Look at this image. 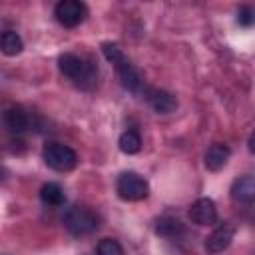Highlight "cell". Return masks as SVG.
Masks as SVG:
<instances>
[{
  "label": "cell",
  "mask_w": 255,
  "mask_h": 255,
  "mask_svg": "<svg viewBox=\"0 0 255 255\" xmlns=\"http://www.w3.org/2000/svg\"><path fill=\"white\" fill-rule=\"evenodd\" d=\"M102 54L106 56V60L110 64H114V70H116V74L120 78V84L128 92L137 94V96H143V92H145L147 86L143 84V80L137 74V70L133 68V64L126 58V54L122 52V48L118 44H114V42H104L102 44Z\"/></svg>",
  "instance_id": "1"
},
{
  "label": "cell",
  "mask_w": 255,
  "mask_h": 255,
  "mask_svg": "<svg viewBox=\"0 0 255 255\" xmlns=\"http://www.w3.org/2000/svg\"><path fill=\"white\" fill-rule=\"evenodd\" d=\"M58 68L68 80H72L82 90H90L96 84V76H98L96 66L78 54H72V52L62 54L58 58Z\"/></svg>",
  "instance_id": "2"
},
{
  "label": "cell",
  "mask_w": 255,
  "mask_h": 255,
  "mask_svg": "<svg viewBox=\"0 0 255 255\" xmlns=\"http://www.w3.org/2000/svg\"><path fill=\"white\" fill-rule=\"evenodd\" d=\"M42 157H44V163L54 169V171H70L78 165V153L66 145V143H60V141H48L42 149Z\"/></svg>",
  "instance_id": "3"
},
{
  "label": "cell",
  "mask_w": 255,
  "mask_h": 255,
  "mask_svg": "<svg viewBox=\"0 0 255 255\" xmlns=\"http://www.w3.org/2000/svg\"><path fill=\"white\" fill-rule=\"evenodd\" d=\"M64 227L76 237L88 235L98 229V215L86 205H74L64 213Z\"/></svg>",
  "instance_id": "4"
},
{
  "label": "cell",
  "mask_w": 255,
  "mask_h": 255,
  "mask_svg": "<svg viewBox=\"0 0 255 255\" xmlns=\"http://www.w3.org/2000/svg\"><path fill=\"white\" fill-rule=\"evenodd\" d=\"M116 191L124 201H141L149 193L147 181L135 171H124L116 179Z\"/></svg>",
  "instance_id": "5"
},
{
  "label": "cell",
  "mask_w": 255,
  "mask_h": 255,
  "mask_svg": "<svg viewBox=\"0 0 255 255\" xmlns=\"http://www.w3.org/2000/svg\"><path fill=\"white\" fill-rule=\"evenodd\" d=\"M54 16L64 28H74V26H78L86 20L88 6L80 0H62V2L56 4Z\"/></svg>",
  "instance_id": "6"
},
{
  "label": "cell",
  "mask_w": 255,
  "mask_h": 255,
  "mask_svg": "<svg viewBox=\"0 0 255 255\" xmlns=\"http://www.w3.org/2000/svg\"><path fill=\"white\" fill-rule=\"evenodd\" d=\"M233 237H235V227L231 223H227V221L225 223H219L207 235V239H205V251H207V255H219V253H223L231 245Z\"/></svg>",
  "instance_id": "7"
},
{
  "label": "cell",
  "mask_w": 255,
  "mask_h": 255,
  "mask_svg": "<svg viewBox=\"0 0 255 255\" xmlns=\"http://www.w3.org/2000/svg\"><path fill=\"white\" fill-rule=\"evenodd\" d=\"M2 122L4 128L14 135H20L30 129V114L22 106H8L2 114Z\"/></svg>",
  "instance_id": "8"
},
{
  "label": "cell",
  "mask_w": 255,
  "mask_h": 255,
  "mask_svg": "<svg viewBox=\"0 0 255 255\" xmlns=\"http://www.w3.org/2000/svg\"><path fill=\"white\" fill-rule=\"evenodd\" d=\"M143 98H145V102H147L157 114H171V112H175V108H177L175 96L169 94V92H165V90H159V88L147 86L145 92H143Z\"/></svg>",
  "instance_id": "9"
},
{
  "label": "cell",
  "mask_w": 255,
  "mask_h": 255,
  "mask_svg": "<svg viewBox=\"0 0 255 255\" xmlns=\"http://www.w3.org/2000/svg\"><path fill=\"white\" fill-rule=\"evenodd\" d=\"M189 219L197 225H211L217 221V207L213 199L209 197H199L197 201L191 203L189 207Z\"/></svg>",
  "instance_id": "10"
},
{
  "label": "cell",
  "mask_w": 255,
  "mask_h": 255,
  "mask_svg": "<svg viewBox=\"0 0 255 255\" xmlns=\"http://www.w3.org/2000/svg\"><path fill=\"white\" fill-rule=\"evenodd\" d=\"M231 199L235 203H253L255 201V175H241L231 183Z\"/></svg>",
  "instance_id": "11"
},
{
  "label": "cell",
  "mask_w": 255,
  "mask_h": 255,
  "mask_svg": "<svg viewBox=\"0 0 255 255\" xmlns=\"http://www.w3.org/2000/svg\"><path fill=\"white\" fill-rule=\"evenodd\" d=\"M229 155H231L229 145H225V143H213L205 151V167L211 169V171H219L221 167H225Z\"/></svg>",
  "instance_id": "12"
},
{
  "label": "cell",
  "mask_w": 255,
  "mask_h": 255,
  "mask_svg": "<svg viewBox=\"0 0 255 255\" xmlns=\"http://www.w3.org/2000/svg\"><path fill=\"white\" fill-rule=\"evenodd\" d=\"M40 199H42L44 205L60 207V205L66 203V193H64V189H62L58 183L48 181V183H44V185L40 187Z\"/></svg>",
  "instance_id": "13"
},
{
  "label": "cell",
  "mask_w": 255,
  "mask_h": 255,
  "mask_svg": "<svg viewBox=\"0 0 255 255\" xmlns=\"http://www.w3.org/2000/svg\"><path fill=\"white\" fill-rule=\"evenodd\" d=\"M0 48H2V52L6 56H16V54L22 52L24 42L14 30H4L2 36H0Z\"/></svg>",
  "instance_id": "14"
},
{
  "label": "cell",
  "mask_w": 255,
  "mask_h": 255,
  "mask_svg": "<svg viewBox=\"0 0 255 255\" xmlns=\"http://www.w3.org/2000/svg\"><path fill=\"white\" fill-rule=\"evenodd\" d=\"M118 145H120V149H122L124 153L131 155V153H137V151L141 149V137H139L137 131L128 129V131H124V133L120 135Z\"/></svg>",
  "instance_id": "15"
},
{
  "label": "cell",
  "mask_w": 255,
  "mask_h": 255,
  "mask_svg": "<svg viewBox=\"0 0 255 255\" xmlns=\"http://www.w3.org/2000/svg\"><path fill=\"white\" fill-rule=\"evenodd\" d=\"M155 229H157V233H159V235H165V237H175V235L181 231V221L165 215V217H159V219H157Z\"/></svg>",
  "instance_id": "16"
},
{
  "label": "cell",
  "mask_w": 255,
  "mask_h": 255,
  "mask_svg": "<svg viewBox=\"0 0 255 255\" xmlns=\"http://www.w3.org/2000/svg\"><path fill=\"white\" fill-rule=\"evenodd\" d=\"M96 255H124V249H122V245H120L116 239L106 237V239H102V241L98 243Z\"/></svg>",
  "instance_id": "17"
},
{
  "label": "cell",
  "mask_w": 255,
  "mask_h": 255,
  "mask_svg": "<svg viewBox=\"0 0 255 255\" xmlns=\"http://www.w3.org/2000/svg\"><path fill=\"white\" fill-rule=\"evenodd\" d=\"M237 22L241 26H253L255 24V8L251 6H241L237 10Z\"/></svg>",
  "instance_id": "18"
},
{
  "label": "cell",
  "mask_w": 255,
  "mask_h": 255,
  "mask_svg": "<svg viewBox=\"0 0 255 255\" xmlns=\"http://www.w3.org/2000/svg\"><path fill=\"white\" fill-rule=\"evenodd\" d=\"M247 145H249V151H253V153H255V133H251V137H249V143H247Z\"/></svg>",
  "instance_id": "19"
}]
</instances>
